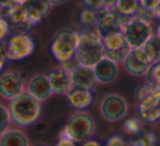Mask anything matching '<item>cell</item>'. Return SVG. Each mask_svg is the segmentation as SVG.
<instances>
[{"mask_svg":"<svg viewBox=\"0 0 160 146\" xmlns=\"http://www.w3.org/2000/svg\"><path fill=\"white\" fill-rule=\"evenodd\" d=\"M80 40L76 48V57L82 66L94 67L105 57L102 36L96 25L85 26L78 32Z\"/></svg>","mask_w":160,"mask_h":146,"instance_id":"cell-1","label":"cell"},{"mask_svg":"<svg viewBox=\"0 0 160 146\" xmlns=\"http://www.w3.org/2000/svg\"><path fill=\"white\" fill-rule=\"evenodd\" d=\"M8 110L11 121L20 127H28L36 122L40 117L42 102L28 92H23L19 96L10 99Z\"/></svg>","mask_w":160,"mask_h":146,"instance_id":"cell-2","label":"cell"},{"mask_svg":"<svg viewBox=\"0 0 160 146\" xmlns=\"http://www.w3.org/2000/svg\"><path fill=\"white\" fill-rule=\"evenodd\" d=\"M96 131L95 119L85 111L73 113L68 120L63 130L64 138L73 142H83L94 135Z\"/></svg>","mask_w":160,"mask_h":146,"instance_id":"cell-3","label":"cell"},{"mask_svg":"<svg viewBox=\"0 0 160 146\" xmlns=\"http://www.w3.org/2000/svg\"><path fill=\"white\" fill-rule=\"evenodd\" d=\"M80 34L70 28H61L52 37L50 51L57 61L64 62L72 58L76 53Z\"/></svg>","mask_w":160,"mask_h":146,"instance_id":"cell-4","label":"cell"},{"mask_svg":"<svg viewBox=\"0 0 160 146\" xmlns=\"http://www.w3.org/2000/svg\"><path fill=\"white\" fill-rule=\"evenodd\" d=\"M123 34L132 48L143 47L144 44L154 35L150 21L139 17H133L124 25Z\"/></svg>","mask_w":160,"mask_h":146,"instance_id":"cell-5","label":"cell"},{"mask_svg":"<svg viewBox=\"0 0 160 146\" xmlns=\"http://www.w3.org/2000/svg\"><path fill=\"white\" fill-rule=\"evenodd\" d=\"M97 13V22L96 28L100 32L101 36L105 37L112 33L123 32L124 25L130 20L125 17L119 14L114 8L110 7H103L100 10L96 11Z\"/></svg>","mask_w":160,"mask_h":146,"instance_id":"cell-6","label":"cell"},{"mask_svg":"<svg viewBox=\"0 0 160 146\" xmlns=\"http://www.w3.org/2000/svg\"><path fill=\"white\" fill-rule=\"evenodd\" d=\"M100 114L106 121L118 122L127 117L128 112V103L119 94H108L100 102Z\"/></svg>","mask_w":160,"mask_h":146,"instance_id":"cell-7","label":"cell"},{"mask_svg":"<svg viewBox=\"0 0 160 146\" xmlns=\"http://www.w3.org/2000/svg\"><path fill=\"white\" fill-rule=\"evenodd\" d=\"M102 45L105 57L109 58L110 60L117 63L124 61V59L132 49L123 32L112 33V34L102 37Z\"/></svg>","mask_w":160,"mask_h":146,"instance_id":"cell-8","label":"cell"},{"mask_svg":"<svg viewBox=\"0 0 160 146\" xmlns=\"http://www.w3.org/2000/svg\"><path fill=\"white\" fill-rule=\"evenodd\" d=\"M123 64H124L125 71L130 75L139 78V76L146 75L152 63L148 56L146 55L143 47H138V48L131 49L123 61Z\"/></svg>","mask_w":160,"mask_h":146,"instance_id":"cell-9","label":"cell"},{"mask_svg":"<svg viewBox=\"0 0 160 146\" xmlns=\"http://www.w3.org/2000/svg\"><path fill=\"white\" fill-rule=\"evenodd\" d=\"M33 39L25 33H18L11 36L7 45L8 60H23L34 51Z\"/></svg>","mask_w":160,"mask_h":146,"instance_id":"cell-10","label":"cell"},{"mask_svg":"<svg viewBox=\"0 0 160 146\" xmlns=\"http://www.w3.org/2000/svg\"><path fill=\"white\" fill-rule=\"evenodd\" d=\"M24 82L22 78L12 71L0 75V96L4 99H12L24 91Z\"/></svg>","mask_w":160,"mask_h":146,"instance_id":"cell-11","label":"cell"},{"mask_svg":"<svg viewBox=\"0 0 160 146\" xmlns=\"http://www.w3.org/2000/svg\"><path fill=\"white\" fill-rule=\"evenodd\" d=\"M26 92H28L31 95H33L40 102L47 100L53 94L48 75L45 74H36L32 76L28 83Z\"/></svg>","mask_w":160,"mask_h":146,"instance_id":"cell-12","label":"cell"},{"mask_svg":"<svg viewBox=\"0 0 160 146\" xmlns=\"http://www.w3.org/2000/svg\"><path fill=\"white\" fill-rule=\"evenodd\" d=\"M94 71L96 74L97 82L99 84L107 85L116 81L119 73V67L117 62L112 61L107 57H103L94 67Z\"/></svg>","mask_w":160,"mask_h":146,"instance_id":"cell-13","label":"cell"},{"mask_svg":"<svg viewBox=\"0 0 160 146\" xmlns=\"http://www.w3.org/2000/svg\"><path fill=\"white\" fill-rule=\"evenodd\" d=\"M68 102L73 108L78 110H85L92 106L94 102V96L92 89L84 87L72 86L67 93Z\"/></svg>","mask_w":160,"mask_h":146,"instance_id":"cell-14","label":"cell"},{"mask_svg":"<svg viewBox=\"0 0 160 146\" xmlns=\"http://www.w3.org/2000/svg\"><path fill=\"white\" fill-rule=\"evenodd\" d=\"M51 7L52 6L48 0H28L24 4V8L28 13V22L32 25L39 23L49 14Z\"/></svg>","mask_w":160,"mask_h":146,"instance_id":"cell-15","label":"cell"},{"mask_svg":"<svg viewBox=\"0 0 160 146\" xmlns=\"http://www.w3.org/2000/svg\"><path fill=\"white\" fill-rule=\"evenodd\" d=\"M70 74H71V80L73 86L93 89L95 87V85L98 83L94 68H92V67H86L81 64L80 67H78Z\"/></svg>","mask_w":160,"mask_h":146,"instance_id":"cell-16","label":"cell"},{"mask_svg":"<svg viewBox=\"0 0 160 146\" xmlns=\"http://www.w3.org/2000/svg\"><path fill=\"white\" fill-rule=\"evenodd\" d=\"M160 95L152 96L137 103V110L142 120L147 123H154L160 119L158 104Z\"/></svg>","mask_w":160,"mask_h":146,"instance_id":"cell-17","label":"cell"},{"mask_svg":"<svg viewBox=\"0 0 160 146\" xmlns=\"http://www.w3.org/2000/svg\"><path fill=\"white\" fill-rule=\"evenodd\" d=\"M48 78L55 94L67 95V93L73 86L71 80V74L64 71L63 69L52 71V72L48 74Z\"/></svg>","mask_w":160,"mask_h":146,"instance_id":"cell-18","label":"cell"},{"mask_svg":"<svg viewBox=\"0 0 160 146\" xmlns=\"http://www.w3.org/2000/svg\"><path fill=\"white\" fill-rule=\"evenodd\" d=\"M0 146H30L26 134L20 130H7L0 136Z\"/></svg>","mask_w":160,"mask_h":146,"instance_id":"cell-19","label":"cell"},{"mask_svg":"<svg viewBox=\"0 0 160 146\" xmlns=\"http://www.w3.org/2000/svg\"><path fill=\"white\" fill-rule=\"evenodd\" d=\"M160 0H139V8L136 17H139L147 21L156 19L157 9Z\"/></svg>","mask_w":160,"mask_h":146,"instance_id":"cell-20","label":"cell"},{"mask_svg":"<svg viewBox=\"0 0 160 146\" xmlns=\"http://www.w3.org/2000/svg\"><path fill=\"white\" fill-rule=\"evenodd\" d=\"M113 8L119 14L127 18H133L138 11L139 0H117Z\"/></svg>","mask_w":160,"mask_h":146,"instance_id":"cell-21","label":"cell"},{"mask_svg":"<svg viewBox=\"0 0 160 146\" xmlns=\"http://www.w3.org/2000/svg\"><path fill=\"white\" fill-rule=\"evenodd\" d=\"M143 49L146 55L150 59L152 63L160 62V38L156 35H152L147 42L144 44Z\"/></svg>","mask_w":160,"mask_h":146,"instance_id":"cell-22","label":"cell"},{"mask_svg":"<svg viewBox=\"0 0 160 146\" xmlns=\"http://www.w3.org/2000/svg\"><path fill=\"white\" fill-rule=\"evenodd\" d=\"M156 95H160V91L157 89L156 87L149 82H145V83H143V84H139L138 86L136 87L135 93H134L136 104L141 102V100L145 99V98L152 97V96H156Z\"/></svg>","mask_w":160,"mask_h":146,"instance_id":"cell-23","label":"cell"},{"mask_svg":"<svg viewBox=\"0 0 160 146\" xmlns=\"http://www.w3.org/2000/svg\"><path fill=\"white\" fill-rule=\"evenodd\" d=\"M147 82L152 83L157 89L160 91V62H156L150 66L148 72L146 73Z\"/></svg>","mask_w":160,"mask_h":146,"instance_id":"cell-24","label":"cell"},{"mask_svg":"<svg viewBox=\"0 0 160 146\" xmlns=\"http://www.w3.org/2000/svg\"><path fill=\"white\" fill-rule=\"evenodd\" d=\"M80 21L84 26H93L96 25L97 22V13L92 9L85 8L80 13Z\"/></svg>","mask_w":160,"mask_h":146,"instance_id":"cell-25","label":"cell"},{"mask_svg":"<svg viewBox=\"0 0 160 146\" xmlns=\"http://www.w3.org/2000/svg\"><path fill=\"white\" fill-rule=\"evenodd\" d=\"M11 121V117L9 113L8 108L0 104V136L7 131L9 127V123Z\"/></svg>","mask_w":160,"mask_h":146,"instance_id":"cell-26","label":"cell"},{"mask_svg":"<svg viewBox=\"0 0 160 146\" xmlns=\"http://www.w3.org/2000/svg\"><path fill=\"white\" fill-rule=\"evenodd\" d=\"M61 69H63L64 71H67V72L71 73L73 70H75L78 67L81 66L80 61H78V57H76V55H74L72 58H70L69 60H67V61L64 62H61Z\"/></svg>","mask_w":160,"mask_h":146,"instance_id":"cell-27","label":"cell"},{"mask_svg":"<svg viewBox=\"0 0 160 146\" xmlns=\"http://www.w3.org/2000/svg\"><path fill=\"white\" fill-rule=\"evenodd\" d=\"M124 129L128 133H136L141 129V122L137 119H128L124 123Z\"/></svg>","mask_w":160,"mask_h":146,"instance_id":"cell-28","label":"cell"},{"mask_svg":"<svg viewBox=\"0 0 160 146\" xmlns=\"http://www.w3.org/2000/svg\"><path fill=\"white\" fill-rule=\"evenodd\" d=\"M11 32V26L6 19L0 17V42L3 40Z\"/></svg>","mask_w":160,"mask_h":146,"instance_id":"cell-29","label":"cell"},{"mask_svg":"<svg viewBox=\"0 0 160 146\" xmlns=\"http://www.w3.org/2000/svg\"><path fill=\"white\" fill-rule=\"evenodd\" d=\"M83 3H84L85 8L92 9L94 11H98L105 7L103 0H83Z\"/></svg>","mask_w":160,"mask_h":146,"instance_id":"cell-30","label":"cell"},{"mask_svg":"<svg viewBox=\"0 0 160 146\" xmlns=\"http://www.w3.org/2000/svg\"><path fill=\"white\" fill-rule=\"evenodd\" d=\"M106 146H125V143L121 136L113 135L107 141Z\"/></svg>","mask_w":160,"mask_h":146,"instance_id":"cell-31","label":"cell"},{"mask_svg":"<svg viewBox=\"0 0 160 146\" xmlns=\"http://www.w3.org/2000/svg\"><path fill=\"white\" fill-rule=\"evenodd\" d=\"M7 60H8V53H7V47L0 43V72L3 69L4 64H6Z\"/></svg>","mask_w":160,"mask_h":146,"instance_id":"cell-32","label":"cell"},{"mask_svg":"<svg viewBox=\"0 0 160 146\" xmlns=\"http://www.w3.org/2000/svg\"><path fill=\"white\" fill-rule=\"evenodd\" d=\"M103 2H105V7H110V8H112V7H114V4H116L117 0H103Z\"/></svg>","mask_w":160,"mask_h":146,"instance_id":"cell-33","label":"cell"},{"mask_svg":"<svg viewBox=\"0 0 160 146\" xmlns=\"http://www.w3.org/2000/svg\"><path fill=\"white\" fill-rule=\"evenodd\" d=\"M65 1H67V0H49L51 6H59V4H62Z\"/></svg>","mask_w":160,"mask_h":146,"instance_id":"cell-34","label":"cell"},{"mask_svg":"<svg viewBox=\"0 0 160 146\" xmlns=\"http://www.w3.org/2000/svg\"><path fill=\"white\" fill-rule=\"evenodd\" d=\"M83 146H100V144L95 142V141H88V142H86Z\"/></svg>","mask_w":160,"mask_h":146,"instance_id":"cell-35","label":"cell"},{"mask_svg":"<svg viewBox=\"0 0 160 146\" xmlns=\"http://www.w3.org/2000/svg\"><path fill=\"white\" fill-rule=\"evenodd\" d=\"M156 36L160 38V23L157 25V28H156Z\"/></svg>","mask_w":160,"mask_h":146,"instance_id":"cell-36","label":"cell"},{"mask_svg":"<svg viewBox=\"0 0 160 146\" xmlns=\"http://www.w3.org/2000/svg\"><path fill=\"white\" fill-rule=\"evenodd\" d=\"M156 19H159V20H160V2H159L158 9H157V14H156Z\"/></svg>","mask_w":160,"mask_h":146,"instance_id":"cell-37","label":"cell"},{"mask_svg":"<svg viewBox=\"0 0 160 146\" xmlns=\"http://www.w3.org/2000/svg\"><path fill=\"white\" fill-rule=\"evenodd\" d=\"M158 109H159V114H160V99H159V104H158Z\"/></svg>","mask_w":160,"mask_h":146,"instance_id":"cell-38","label":"cell"},{"mask_svg":"<svg viewBox=\"0 0 160 146\" xmlns=\"http://www.w3.org/2000/svg\"><path fill=\"white\" fill-rule=\"evenodd\" d=\"M48 1H49V0H48Z\"/></svg>","mask_w":160,"mask_h":146,"instance_id":"cell-39","label":"cell"}]
</instances>
